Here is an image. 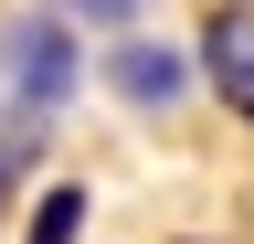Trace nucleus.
Returning <instances> with one entry per match:
<instances>
[{
  "label": "nucleus",
  "mask_w": 254,
  "mask_h": 244,
  "mask_svg": "<svg viewBox=\"0 0 254 244\" xmlns=\"http://www.w3.org/2000/svg\"><path fill=\"white\" fill-rule=\"evenodd\" d=\"M0 75H11V106L43 128V117L74 96V75H85V53H74V21L64 11H21L11 32H0Z\"/></svg>",
  "instance_id": "f257e3e1"
},
{
  "label": "nucleus",
  "mask_w": 254,
  "mask_h": 244,
  "mask_svg": "<svg viewBox=\"0 0 254 244\" xmlns=\"http://www.w3.org/2000/svg\"><path fill=\"white\" fill-rule=\"evenodd\" d=\"M190 53L180 43H148V32H117V53H106V96L117 106H138V117H170L180 96H190Z\"/></svg>",
  "instance_id": "f03ea898"
},
{
  "label": "nucleus",
  "mask_w": 254,
  "mask_h": 244,
  "mask_svg": "<svg viewBox=\"0 0 254 244\" xmlns=\"http://www.w3.org/2000/svg\"><path fill=\"white\" fill-rule=\"evenodd\" d=\"M190 64H201V85L254 128V0H222L201 21V43H190Z\"/></svg>",
  "instance_id": "7ed1b4c3"
},
{
  "label": "nucleus",
  "mask_w": 254,
  "mask_h": 244,
  "mask_svg": "<svg viewBox=\"0 0 254 244\" xmlns=\"http://www.w3.org/2000/svg\"><path fill=\"white\" fill-rule=\"evenodd\" d=\"M74 234H85V180H53V191L32 202V234L21 244H74Z\"/></svg>",
  "instance_id": "20e7f679"
},
{
  "label": "nucleus",
  "mask_w": 254,
  "mask_h": 244,
  "mask_svg": "<svg viewBox=\"0 0 254 244\" xmlns=\"http://www.w3.org/2000/svg\"><path fill=\"white\" fill-rule=\"evenodd\" d=\"M53 11H64V21H106V32H127L148 0H53Z\"/></svg>",
  "instance_id": "39448f33"
}]
</instances>
